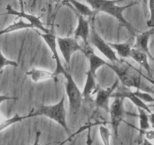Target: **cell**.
I'll return each instance as SVG.
<instances>
[{"label": "cell", "instance_id": "obj_1", "mask_svg": "<svg viewBox=\"0 0 154 145\" xmlns=\"http://www.w3.org/2000/svg\"><path fill=\"white\" fill-rule=\"evenodd\" d=\"M106 66L115 72L119 81H120L123 86L128 88H135L136 90H140L154 94V90L142 80V77L146 76L127 61L121 59L119 63L107 62Z\"/></svg>", "mask_w": 154, "mask_h": 145}, {"label": "cell", "instance_id": "obj_2", "mask_svg": "<svg viewBox=\"0 0 154 145\" xmlns=\"http://www.w3.org/2000/svg\"><path fill=\"white\" fill-rule=\"evenodd\" d=\"M85 1L96 13L102 12L112 16L128 29L131 35L132 36L135 35L134 29L133 28L132 25L128 23L126 19L124 17L123 13L125 10L134 6L137 2H133L126 5L120 6L116 5V3L122 2L123 0H85Z\"/></svg>", "mask_w": 154, "mask_h": 145}, {"label": "cell", "instance_id": "obj_3", "mask_svg": "<svg viewBox=\"0 0 154 145\" xmlns=\"http://www.w3.org/2000/svg\"><path fill=\"white\" fill-rule=\"evenodd\" d=\"M65 96L63 94L58 103L53 105H41L35 111L29 113L30 117L44 116L61 125L63 129L69 133L66 119V109H65Z\"/></svg>", "mask_w": 154, "mask_h": 145}, {"label": "cell", "instance_id": "obj_4", "mask_svg": "<svg viewBox=\"0 0 154 145\" xmlns=\"http://www.w3.org/2000/svg\"><path fill=\"white\" fill-rule=\"evenodd\" d=\"M64 77L66 78L65 90L69 100V112L72 114H75L80 109L83 100L82 92L69 73L66 72L64 75Z\"/></svg>", "mask_w": 154, "mask_h": 145}, {"label": "cell", "instance_id": "obj_5", "mask_svg": "<svg viewBox=\"0 0 154 145\" xmlns=\"http://www.w3.org/2000/svg\"><path fill=\"white\" fill-rule=\"evenodd\" d=\"M35 30L38 33V35L41 38H42V39L45 41L46 45L49 48L53 59L55 60L56 67L55 70L54 72V74L56 76H57L60 74H62L64 76L67 72L66 71L65 68L63 67V64H62L61 61H60V57H59L58 51H57V36L54 35V32H51V31H49L47 33H44V32H40V31L37 30V29H35Z\"/></svg>", "mask_w": 154, "mask_h": 145}, {"label": "cell", "instance_id": "obj_6", "mask_svg": "<svg viewBox=\"0 0 154 145\" xmlns=\"http://www.w3.org/2000/svg\"><path fill=\"white\" fill-rule=\"evenodd\" d=\"M109 117L112 131L116 137H118L119 125H121L124 118L126 116V110L124 107L123 98H114L109 105Z\"/></svg>", "mask_w": 154, "mask_h": 145}, {"label": "cell", "instance_id": "obj_7", "mask_svg": "<svg viewBox=\"0 0 154 145\" xmlns=\"http://www.w3.org/2000/svg\"><path fill=\"white\" fill-rule=\"evenodd\" d=\"M57 44L67 68L74 53L76 51L84 52V48L79 45L78 39L74 37H57Z\"/></svg>", "mask_w": 154, "mask_h": 145}, {"label": "cell", "instance_id": "obj_8", "mask_svg": "<svg viewBox=\"0 0 154 145\" xmlns=\"http://www.w3.org/2000/svg\"><path fill=\"white\" fill-rule=\"evenodd\" d=\"M90 41L91 44L111 63H119L120 61L121 58L118 57L116 51L112 49L109 43L105 42L103 38L97 33L93 25L91 26V32H90Z\"/></svg>", "mask_w": 154, "mask_h": 145}, {"label": "cell", "instance_id": "obj_9", "mask_svg": "<svg viewBox=\"0 0 154 145\" xmlns=\"http://www.w3.org/2000/svg\"><path fill=\"white\" fill-rule=\"evenodd\" d=\"M6 11L7 14H11V15L16 16L18 18L21 19H25L28 23H30L32 26H33L34 29H37V30L40 31V32H44V33H47L48 32H49V29H47L45 26H44L43 23L41 20L40 17H37V16L34 15V14H28L26 11H18L17 10H15L14 8H13L11 7V5H8L6 6Z\"/></svg>", "mask_w": 154, "mask_h": 145}, {"label": "cell", "instance_id": "obj_10", "mask_svg": "<svg viewBox=\"0 0 154 145\" xmlns=\"http://www.w3.org/2000/svg\"><path fill=\"white\" fill-rule=\"evenodd\" d=\"M119 79H117L115 81L113 85H112L111 86L97 90V93H96L95 100H94V103L97 108L103 110L106 113H109V99H110L112 93L115 91V90L119 85Z\"/></svg>", "mask_w": 154, "mask_h": 145}, {"label": "cell", "instance_id": "obj_11", "mask_svg": "<svg viewBox=\"0 0 154 145\" xmlns=\"http://www.w3.org/2000/svg\"><path fill=\"white\" fill-rule=\"evenodd\" d=\"M111 97H113V98L118 97V98L123 99L128 98V100H131L137 108H142V109L145 110L149 113H152L149 105H147L145 102H143V100H140L139 97H137V96L135 95V94L134 93V91H131V88H127V87L123 86V85L121 86L117 91H114V92L112 93Z\"/></svg>", "mask_w": 154, "mask_h": 145}, {"label": "cell", "instance_id": "obj_12", "mask_svg": "<svg viewBox=\"0 0 154 145\" xmlns=\"http://www.w3.org/2000/svg\"><path fill=\"white\" fill-rule=\"evenodd\" d=\"M154 34V27L149 28L148 30L144 31L135 36V42L132 46L133 48H136L140 51H143L148 55L149 58L154 62V57L151 54L149 48V41L150 37Z\"/></svg>", "mask_w": 154, "mask_h": 145}, {"label": "cell", "instance_id": "obj_13", "mask_svg": "<svg viewBox=\"0 0 154 145\" xmlns=\"http://www.w3.org/2000/svg\"><path fill=\"white\" fill-rule=\"evenodd\" d=\"M76 16L78 17V24H77L75 32H74V38H75L76 39L81 38L85 43V46L88 47L89 46L88 39L90 37V32H91L89 22L85 17L81 14L76 13Z\"/></svg>", "mask_w": 154, "mask_h": 145}, {"label": "cell", "instance_id": "obj_14", "mask_svg": "<svg viewBox=\"0 0 154 145\" xmlns=\"http://www.w3.org/2000/svg\"><path fill=\"white\" fill-rule=\"evenodd\" d=\"M84 54L88 60V71L96 76V72L100 67L106 66L107 62L98 55L94 54L92 48L89 46L84 47Z\"/></svg>", "mask_w": 154, "mask_h": 145}, {"label": "cell", "instance_id": "obj_15", "mask_svg": "<svg viewBox=\"0 0 154 145\" xmlns=\"http://www.w3.org/2000/svg\"><path fill=\"white\" fill-rule=\"evenodd\" d=\"M26 75L29 76L33 82H39L46 80L57 81V76L54 74V72L45 69L31 68L26 71Z\"/></svg>", "mask_w": 154, "mask_h": 145}, {"label": "cell", "instance_id": "obj_16", "mask_svg": "<svg viewBox=\"0 0 154 145\" xmlns=\"http://www.w3.org/2000/svg\"><path fill=\"white\" fill-rule=\"evenodd\" d=\"M130 57L131 59H133L134 61L137 62L139 65L143 66L145 69V70L146 71V72L148 73V75H149V77L151 79H152V80H154L153 76H152V72H151L150 65H149V60H148L149 57H148V55L146 53H144L142 51H140L138 49L132 48L131 51V54H130Z\"/></svg>", "mask_w": 154, "mask_h": 145}, {"label": "cell", "instance_id": "obj_17", "mask_svg": "<svg viewBox=\"0 0 154 145\" xmlns=\"http://www.w3.org/2000/svg\"><path fill=\"white\" fill-rule=\"evenodd\" d=\"M137 111L139 118V134L137 137V141L140 144L142 140L144 137L145 131L150 129L151 126L149 119V113L142 108H137Z\"/></svg>", "mask_w": 154, "mask_h": 145}, {"label": "cell", "instance_id": "obj_18", "mask_svg": "<svg viewBox=\"0 0 154 145\" xmlns=\"http://www.w3.org/2000/svg\"><path fill=\"white\" fill-rule=\"evenodd\" d=\"M96 90H97L96 76L88 70L86 72V80L82 91L83 98L85 100H88L91 98V95L94 94Z\"/></svg>", "mask_w": 154, "mask_h": 145}, {"label": "cell", "instance_id": "obj_19", "mask_svg": "<svg viewBox=\"0 0 154 145\" xmlns=\"http://www.w3.org/2000/svg\"><path fill=\"white\" fill-rule=\"evenodd\" d=\"M66 1L72 5L75 13L81 14L83 17H92L96 13L91 7H89V5H85L77 0H66Z\"/></svg>", "mask_w": 154, "mask_h": 145}, {"label": "cell", "instance_id": "obj_20", "mask_svg": "<svg viewBox=\"0 0 154 145\" xmlns=\"http://www.w3.org/2000/svg\"><path fill=\"white\" fill-rule=\"evenodd\" d=\"M34 29L33 26L30 24L29 23H28L27 21H25L23 19L20 18L18 20H15L14 22H13L12 23H11L10 25H8L7 27H5V29L0 30V35H2L4 34L10 33V32H15V31L20 30V29Z\"/></svg>", "mask_w": 154, "mask_h": 145}, {"label": "cell", "instance_id": "obj_21", "mask_svg": "<svg viewBox=\"0 0 154 145\" xmlns=\"http://www.w3.org/2000/svg\"><path fill=\"white\" fill-rule=\"evenodd\" d=\"M108 43L112 47V49L116 51L118 57H120L121 59L130 57L132 47H131L129 43H128V42H119V43L108 42Z\"/></svg>", "mask_w": 154, "mask_h": 145}, {"label": "cell", "instance_id": "obj_22", "mask_svg": "<svg viewBox=\"0 0 154 145\" xmlns=\"http://www.w3.org/2000/svg\"><path fill=\"white\" fill-rule=\"evenodd\" d=\"M27 118H30L29 114L26 115V116H19L18 114H15L12 117L9 118L8 119H5L4 120L2 123L0 124V132L3 130H5V128H7L8 127L11 126V125L14 123H17V122H20L21 121H23V119H26Z\"/></svg>", "mask_w": 154, "mask_h": 145}, {"label": "cell", "instance_id": "obj_23", "mask_svg": "<svg viewBox=\"0 0 154 145\" xmlns=\"http://www.w3.org/2000/svg\"><path fill=\"white\" fill-rule=\"evenodd\" d=\"M17 66H18V63L15 60H9L7 57H5L4 54H2V51H1V48H0V74H1V72L2 71L3 68L5 67V66L17 67Z\"/></svg>", "mask_w": 154, "mask_h": 145}, {"label": "cell", "instance_id": "obj_24", "mask_svg": "<svg viewBox=\"0 0 154 145\" xmlns=\"http://www.w3.org/2000/svg\"><path fill=\"white\" fill-rule=\"evenodd\" d=\"M99 133L103 145H110L111 133L109 130L106 126L101 125L99 127Z\"/></svg>", "mask_w": 154, "mask_h": 145}, {"label": "cell", "instance_id": "obj_25", "mask_svg": "<svg viewBox=\"0 0 154 145\" xmlns=\"http://www.w3.org/2000/svg\"><path fill=\"white\" fill-rule=\"evenodd\" d=\"M134 91V93L137 97H139L140 100H143L145 103H154V97L151 95L150 93L140 91V90H135V91Z\"/></svg>", "mask_w": 154, "mask_h": 145}, {"label": "cell", "instance_id": "obj_26", "mask_svg": "<svg viewBox=\"0 0 154 145\" xmlns=\"http://www.w3.org/2000/svg\"><path fill=\"white\" fill-rule=\"evenodd\" d=\"M149 18L146 21V25L149 28L154 27V0H148Z\"/></svg>", "mask_w": 154, "mask_h": 145}, {"label": "cell", "instance_id": "obj_27", "mask_svg": "<svg viewBox=\"0 0 154 145\" xmlns=\"http://www.w3.org/2000/svg\"><path fill=\"white\" fill-rule=\"evenodd\" d=\"M144 137L147 138L148 140H154V129L153 130H147L145 131L144 133Z\"/></svg>", "mask_w": 154, "mask_h": 145}, {"label": "cell", "instance_id": "obj_28", "mask_svg": "<svg viewBox=\"0 0 154 145\" xmlns=\"http://www.w3.org/2000/svg\"><path fill=\"white\" fill-rule=\"evenodd\" d=\"M16 97H10V96L7 95H2V94H0V104L2 103H3L4 101H6V100H16Z\"/></svg>", "mask_w": 154, "mask_h": 145}, {"label": "cell", "instance_id": "obj_29", "mask_svg": "<svg viewBox=\"0 0 154 145\" xmlns=\"http://www.w3.org/2000/svg\"><path fill=\"white\" fill-rule=\"evenodd\" d=\"M40 137L41 132L39 131H37L36 133H35V137L32 145H40Z\"/></svg>", "mask_w": 154, "mask_h": 145}, {"label": "cell", "instance_id": "obj_30", "mask_svg": "<svg viewBox=\"0 0 154 145\" xmlns=\"http://www.w3.org/2000/svg\"><path fill=\"white\" fill-rule=\"evenodd\" d=\"M92 138H91V125L89 126L88 129V134H87L86 137V145H92Z\"/></svg>", "mask_w": 154, "mask_h": 145}, {"label": "cell", "instance_id": "obj_31", "mask_svg": "<svg viewBox=\"0 0 154 145\" xmlns=\"http://www.w3.org/2000/svg\"><path fill=\"white\" fill-rule=\"evenodd\" d=\"M140 2H141V5L143 6V13H144L145 16H146V9L148 8V0H140Z\"/></svg>", "mask_w": 154, "mask_h": 145}, {"label": "cell", "instance_id": "obj_32", "mask_svg": "<svg viewBox=\"0 0 154 145\" xmlns=\"http://www.w3.org/2000/svg\"><path fill=\"white\" fill-rule=\"evenodd\" d=\"M149 123H150V126L154 129V113H151L149 114Z\"/></svg>", "mask_w": 154, "mask_h": 145}, {"label": "cell", "instance_id": "obj_33", "mask_svg": "<svg viewBox=\"0 0 154 145\" xmlns=\"http://www.w3.org/2000/svg\"><path fill=\"white\" fill-rule=\"evenodd\" d=\"M140 144H141V145H153V144H152V143H151L150 140H148V139L146 138L145 137L143 138V140H142Z\"/></svg>", "mask_w": 154, "mask_h": 145}, {"label": "cell", "instance_id": "obj_34", "mask_svg": "<svg viewBox=\"0 0 154 145\" xmlns=\"http://www.w3.org/2000/svg\"><path fill=\"white\" fill-rule=\"evenodd\" d=\"M19 5H20V11H25L24 10V0H18Z\"/></svg>", "mask_w": 154, "mask_h": 145}, {"label": "cell", "instance_id": "obj_35", "mask_svg": "<svg viewBox=\"0 0 154 145\" xmlns=\"http://www.w3.org/2000/svg\"><path fill=\"white\" fill-rule=\"evenodd\" d=\"M149 107H154V103H150V104L149 105Z\"/></svg>", "mask_w": 154, "mask_h": 145}]
</instances>
